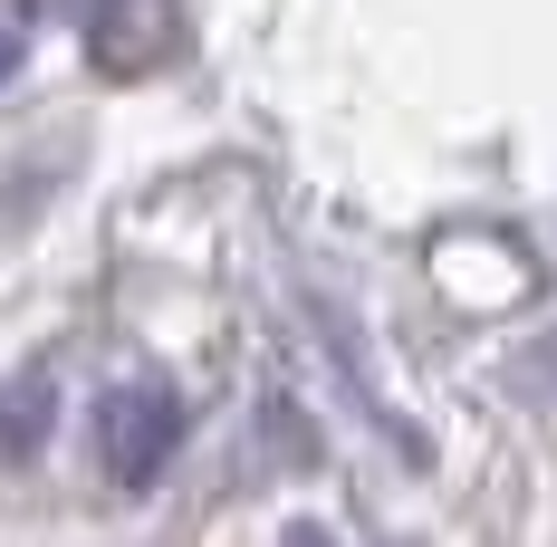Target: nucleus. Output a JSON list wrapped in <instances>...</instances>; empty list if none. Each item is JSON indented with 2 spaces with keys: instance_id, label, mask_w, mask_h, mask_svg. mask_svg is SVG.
I'll use <instances>...</instances> for the list:
<instances>
[{
  "instance_id": "nucleus-5",
  "label": "nucleus",
  "mask_w": 557,
  "mask_h": 547,
  "mask_svg": "<svg viewBox=\"0 0 557 547\" xmlns=\"http://www.w3.org/2000/svg\"><path fill=\"white\" fill-rule=\"evenodd\" d=\"M288 547H327V538H318V529H298V538H288Z\"/></svg>"
},
{
  "instance_id": "nucleus-1",
  "label": "nucleus",
  "mask_w": 557,
  "mask_h": 547,
  "mask_svg": "<svg viewBox=\"0 0 557 547\" xmlns=\"http://www.w3.org/2000/svg\"><path fill=\"white\" fill-rule=\"evenodd\" d=\"M183 451V403L173 384H115L97 403V461H107L115 490H154Z\"/></svg>"
},
{
  "instance_id": "nucleus-2",
  "label": "nucleus",
  "mask_w": 557,
  "mask_h": 547,
  "mask_svg": "<svg viewBox=\"0 0 557 547\" xmlns=\"http://www.w3.org/2000/svg\"><path fill=\"white\" fill-rule=\"evenodd\" d=\"M77 20H87V49L107 58L115 77H145V67H164L183 49V10L173 0H77Z\"/></svg>"
},
{
  "instance_id": "nucleus-4",
  "label": "nucleus",
  "mask_w": 557,
  "mask_h": 547,
  "mask_svg": "<svg viewBox=\"0 0 557 547\" xmlns=\"http://www.w3.org/2000/svg\"><path fill=\"white\" fill-rule=\"evenodd\" d=\"M20 58H29V29H20V20H10V10H0V87H10V77H20Z\"/></svg>"
},
{
  "instance_id": "nucleus-3",
  "label": "nucleus",
  "mask_w": 557,
  "mask_h": 547,
  "mask_svg": "<svg viewBox=\"0 0 557 547\" xmlns=\"http://www.w3.org/2000/svg\"><path fill=\"white\" fill-rule=\"evenodd\" d=\"M39 433H49V375H29V384L0 394V461H29Z\"/></svg>"
}]
</instances>
